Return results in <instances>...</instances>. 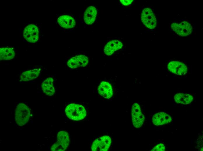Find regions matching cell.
<instances>
[{
	"label": "cell",
	"mask_w": 203,
	"mask_h": 151,
	"mask_svg": "<svg viewBox=\"0 0 203 151\" xmlns=\"http://www.w3.org/2000/svg\"><path fill=\"white\" fill-rule=\"evenodd\" d=\"M131 114L132 120L134 126L137 128H140L143 124L145 117L138 103H134L132 105Z\"/></svg>",
	"instance_id": "ba28073f"
},
{
	"label": "cell",
	"mask_w": 203,
	"mask_h": 151,
	"mask_svg": "<svg viewBox=\"0 0 203 151\" xmlns=\"http://www.w3.org/2000/svg\"><path fill=\"white\" fill-rule=\"evenodd\" d=\"M168 70L172 73L178 75H185L188 71V67L183 63L179 61H172L167 64Z\"/></svg>",
	"instance_id": "9c48e42d"
},
{
	"label": "cell",
	"mask_w": 203,
	"mask_h": 151,
	"mask_svg": "<svg viewBox=\"0 0 203 151\" xmlns=\"http://www.w3.org/2000/svg\"><path fill=\"white\" fill-rule=\"evenodd\" d=\"M111 143L110 136L104 135L96 139L92 143L91 149L93 151H107Z\"/></svg>",
	"instance_id": "5b68a950"
},
{
	"label": "cell",
	"mask_w": 203,
	"mask_h": 151,
	"mask_svg": "<svg viewBox=\"0 0 203 151\" xmlns=\"http://www.w3.org/2000/svg\"><path fill=\"white\" fill-rule=\"evenodd\" d=\"M65 111L69 118L76 121L83 119L87 115L85 108L82 105L75 103L68 105L66 107Z\"/></svg>",
	"instance_id": "6da1fadb"
},
{
	"label": "cell",
	"mask_w": 203,
	"mask_h": 151,
	"mask_svg": "<svg viewBox=\"0 0 203 151\" xmlns=\"http://www.w3.org/2000/svg\"><path fill=\"white\" fill-rule=\"evenodd\" d=\"M120 2L124 6H128L132 3L133 2V0H120Z\"/></svg>",
	"instance_id": "44dd1931"
},
{
	"label": "cell",
	"mask_w": 203,
	"mask_h": 151,
	"mask_svg": "<svg viewBox=\"0 0 203 151\" xmlns=\"http://www.w3.org/2000/svg\"><path fill=\"white\" fill-rule=\"evenodd\" d=\"M58 24L64 28H71L76 24L74 19L71 16L66 15L60 16L57 19Z\"/></svg>",
	"instance_id": "5bb4252c"
},
{
	"label": "cell",
	"mask_w": 203,
	"mask_h": 151,
	"mask_svg": "<svg viewBox=\"0 0 203 151\" xmlns=\"http://www.w3.org/2000/svg\"><path fill=\"white\" fill-rule=\"evenodd\" d=\"M53 80L51 77L46 79L42 83L41 87L43 92L48 96H52L55 93Z\"/></svg>",
	"instance_id": "2e32d148"
},
{
	"label": "cell",
	"mask_w": 203,
	"mask_h": 151,
	"mask_svg": "<svg viewBox=\"0 0 203 151\" xmlns=\"http://www.w3.org/2000/svg\"><path fill=\"white\" fill-rule=\"evenodd\" d=\"M39 69H35L23 72L20 76V79L23 81H28L38 77L40 73Z\"/></svg>",
	"instance_id": "e0dca14e"
},
{
	"label": "cell",
	"mask_w": 203,
	"mask_h": 151,
	"mask_svg": "<svg viewBox=\"0 0 203 151\" xmlns=\"http://www.w3.org/2000/svg\"><path fill=\"white\" fill-rule=\"evenodd\" d=\"M174 98V101L177 103L187 105L192 102L193 98L189 94L179 93L175 95Z\"/></svg>",
	"instance_id": "ac0fdd59"
},
{
	"label": "cell",
	"mask_w": 203,
	"mask_h": 151,
	"mask_svg": "<svg viewBox=\"0 0 203 151\" xmlns=\"http://www.w3.org/2000/svg\"><path fill=\"white\" fill-rule=\"evenodd\" d=\"M98 91L101 96L107 99L111 98L113 94L111 84L106 81H102L100 83L98 88Z\"/></svg>",
	"instance_id": "7c38bea8"
},
{
	"label": "cell",
	"mask_w": 203,
	"mask_h": 151,
	"mask_svg": "<svg viewBox=\"0 0 203 151\" xmlns=\"http://www.w3.org/2000/svg\"><path fill=\"white\" fill-rule=\"evenodd\" d=\"M23 36L28 42L34 43L36 42L39 38V30L38 27L34 24H30L24 29Z\"/></svg>",
	"instance_id": "52a82bcc"
},
{
	"label": "cell",
	"mask_w": 203,
	"mask_h": 151,
	"mask_svg": "<svg viewBox=\"0 0 203 151\" xmlns=\"http://www.w3.org/2000/svg\"><path fill=\"white\" fill-rule=\"evenodd\" d=\"M176 21V22H177V21Z\"/></svg>",
	"instance_id": "603a6c76"
},
{
	"label": "cell",
	"mask_w": 203,
	"mask_h": 151,
	"mask_svg": "<svg viewBox=\"0 0 203 151\" xmlns=\"http://www.w3.org/2000/svg\"><path fill=\"white\" fill-rule=\"evenodd\" d=\"M172 121L171 116L164 112H159L153 116L152 121L156 126L164 125L170 123Z\"/></svg>",
	"instance_id": "8fae6325"
},
{
	"label": "cell",
	"mask_w": 203,
	"mask_h": 151,
	"mask_svg": "<svg viewBox=\"0 0 203 151\" xmlns=\"http://www.w3.org/2000/svg\"><path fill=\"white\" fill-rule=\"evenodd\" d=\"M68 133L64 131L59 132L57 135V141L51 147L52 151H64L66 150L69 144Z\"/></svg>",
	"instance_id": "3957f363"
},
{
	"label": "cell",
	"mask_w": 203,
	"mask_h": 151,
	"mask_svg": "<svg viewBox=\"0 0 203 151\" xmlns=\"http://www.w3.org/2000/svg\"><path fill=\"white\" fill-rule=\"evenodd\" d=\"M13 49L9 47H1L0 48V58L1 60H10L15 56Z\"/></svg>",
	"instance_id": "d6986e66"
},
{
	"label": "cell",
	"mask_w": 203,
	"mask_h": 151,
	"mask_svg": "<svg viewBox=\"0 0 203 151\" xmlns=\"http://www.w3.org/2000/svg\"><path fill=\"white\" fill-rule=\"evenodd\" d=\"M123 43L117 40H111L105 46L104 52L108 55H112L115 51L121 49L123 46Z\"/></svg>",
	"instance_id": "4fadbf2b"
},
{
	"label": "cell",
	"mask_w": 203,
	"mask_h": 151,
	"mask_svg": "<svg viewBox=\"0 0 203 151\" xmlns=\"http://www.w3.org/2000/svg\"><path fill=\"white\" fill-rule=\"evenodd\" d=\"M141 20L147 28L153 29L156 27L157 20L155 13L149 8H144L141 14Z\"/></svg>",
	"instance_id": "277c9868"
},
{
	"label": "cell",
	"mask_w": 203,
	"mask_h": 151,
	"mask_svg": "<svg viewBox=\"0 0 203 151\" xmlns=\"http://www.w3.org/2000/svg\"><path fill=\"white\" fill-rule=\"evenodd\" d=\"M88 62V59L85 55H80L74 57L69 60L67 66L71 69H75L86 66Z\"/></svg>",
	"instance_id": "30bf717a"
},
{
	"label": "cell",
	"mask_w": 203,
	"mask_h": 151,
	"mask_svg": "<svg viewBox=\"0 0 203 151\" xmlns=\"http://www.w3.org/2000/svg\"><path fill=\"white\" fill-rule=\"evenodd\" d=\"M97 13V11L95 7L90 6L88 7L85 10L84 15L85 23L88 25L92 24L96 19Z\"/></svg>",
	"instance_id": "9a60e30c"
},
{
	"label": "cell",
	"mask_w": 203,
	"mask_h": 151,
	"mask_svg": "<svg viewBox=\"0 0 203 151\" xmlns=\"http://www.w3.org/2000/svg\"><path fill=\"white\" fill-rule=\"evenodd\" d=\"M31 112L29 107L25 104L19 103L15 111V119L17 124L23 126L28 121L30 116Z\"/></svg>",
	"instance_id": "7a4b0ae2"
},
{
	"label": "cell",
	"mask_w": 203,
	"mask_h": 151,
	"mask_svg": "<svg viewBox=\"0 0 203 151\" xmlns=\"http://www.w3.org/2000/svg\"><path fill=\"white\" fill-rule=\"evenodd\" d=\"M171 27L176 33L182 37L189 35L192 31V26L187 21H183L180 23H172Z\"/></svg>",
	"instance_id": "8992f818"
},
{
	"label": "cell",
	"mask_w": 203,
	"mask_h": 151,
	"mask_svg": "<svg viewBox=\"0 0 203 151\" xmlns=\"http://www.w3.org/2000/svg\"><path fill=\"white\" fill-rule=\"evenodd\" d=\"M165 146L162 143H160L155 146L151 150V151H164Z\"/></svg>",
	"instance_id": "ffe728a7"
},
{
	"label": "cell",
	"mask_w": 203,
	"mask_h": 151,
	"mask_svg": "<svg viewBox=\"0 0 203 151\" xmlns=\"http://www.w3.org/2000/svg\"><path fill=\"white\" fill-rule=\"evenodd\" d=\"M196 33H194V34H195V35H196Z\"/></svg>",
	"instance_id": "7402d4cb"
}]
</instances>
